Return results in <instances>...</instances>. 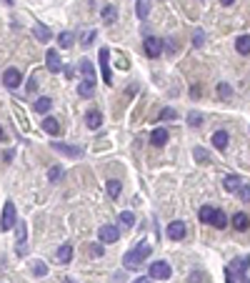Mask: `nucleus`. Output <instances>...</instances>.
Returning a JSON list of instances; mask_svg holds the SVG:
<instances>
[{
	"label": "nucleus",
	"instance_id": "f257e3e1",
	"mask_svg": "<svg viewBox=\"0 0 250 283\" xmlns=\"http://www.w3.org/2000/svg\"><path fill=\"white\" fill-rule=\"evenodd\" d=\"M80 71H83V80L78 85V95L80 98H93L95 93V68H93V63L90 60H80Z\"/></svg>",
	"mask_w": 250,
	"mask_h": 283
},
{
	"label": "nucleus",
	"instance_id": "f03ea898",
	"mask_svg": "<svg viewBox=\"0 0 250 283\" xmlns=\"http://www.w3.org/2000/svg\"><path fill=\"white\" fill-rule=\"evenodd\" d=\"M18 221H15V206H13V201H5V206H3V215H0V231H10L13 226H15Z\"/></svg>",
	"mask_w": 250,
	"mask_h": 283
},
{
	"label": "nucleus",
	"instance_id": "7ed1b4c3",
	"mask_svg": "<svg viewBox=\"0 0 250 283\" xmlns=\"http://www.w3.org/2000/svg\"><path fill=\"white\" fill-rule=\"evenodd\" d=\"M173 276L170 266L165 263V260H155V263H150V278L153 281H168Z\"/></svg>",
	"mask_w": 250,
	"mask_h": 283
},
{
	"label": "nucleus",
	"instance_id": "20e7f679",
	"mask_svg": "<svg viewBox=\"0 0 250 283\" xmlns=\"http://www.w3.org/2000/svg\"><path fill=\"white\" fill-rule=\"evenodd\" d=\"M110 50L108 48H100V73H103V83L105 85H113V73H110Z\"/></svg>",
	"mask_w": 250,
	"mask_h": 283
},
{
	"label": "nucleus",
	"instance_id": "39448f33",
	"mask_svg": "<svg viewBox=\"0 0 250 283\" xmlns=\"http://www.w3.org/2000/svg\"><path fill=\"white\" fill-rule=\"evenodd\" d=\"M20 83H23V73H20L18 68H8V71L3 73V85H5V88L15 91Z\"/></svg>",
	"mask_w": 250,
	"mask_h": 283
},
{
	"label": "nucleus",
	"instance_id": "423d86ee",
	"mask_svg": "<svg viewBox=\"0 0 250 283\" xmlns=\"http://www.w3.org/2000/svg\"><path fill=\"white\" fill-rule=\"evenodd\" d=\"M143 50H145V55H148V58H160L163 43H160L158 38H145V40H143Z\"/></svg>",
	"mask_w": 250,
	"mask_h": 283
},
{
	"label": "nucleus",
	"instance_id": "0eeeda50",
	"mask_svg": "<svg viewBox=\"0 0 250 283\" xmlns=\"http://www.w3.org/2000/svg\"><path fill=\"white\" fill-rule=\"evenodd\" d=\"M98 238H100V243H115L118 238H120V231L115 228V226H100V231H98Z\"/></svg>",
	"mask_w": 250,
	"mask_h": 283
},
{
	"label": "nucleus",
	"instance_id": "6e6552de",
	"mask_svg": "<svg viewBox=\"0 0 250 283\" xmlns=\"http://www.w3.org/2000/svg\"><path fill=\"white\" fill-rule=\"evenodd\" d=\"M50 148L58 150V153H62V156H68V158H80L83 156V148L68 145V143H50Z\"/></svg>",
	"mask_w": 250,
	"mask_h": 283
},
{
	"label": "nucleus",
	"instance_id": "1a4fd4ad",
	"mask_svg": "<svg viewBox=\"0 0 250 283\" xmlns=\"http://www.w3.org/2000/svg\"><path fill=\"white\" fill-rule=\"evenodd\" d=\"M185 233H188V228H185L183 221H173V223L168 226V238H170V241H183Z\"/></svg>",
	"mask_w": 250,
	"mask_h": 283
},
{
	"label": "nucleus",
	"instance_id": "9d476101",
	"mask_svg": "<svg viewBox=\"0 0 250 283\" xmlns=\"http://www.w3.org/2000/svg\"><path fill=\"white\" fill-rule=\"evenodd\" d=\"M25 241H28V228H25L23 221H20V223H18V248H15L18 256H25V251H28V248H25Z\"/></svg>",
	"mask_w": 250,
	"mask_h": 283
},
{
	"label": "nucleus",
	"instance_id": "9b49d317",
	"mask_svg": "<svg viewBox=\"0 0 250 283\" xmlns=\"http://www.w3.org/2000/svg\"><path fill=\"white\" fill-rule=\"evenodd\" d=\"M243 183H245V181H243L240 176H233V173H230V176H225V178H223V188H225L228 193H238Z\"/></svg>",
	"mask_w": 250,
	"mask_h": 283
},
{
	"label": "nucleus",
	"instance_id": "f8f14e48",
	"mask_svg": "<svg viewBox=\"0 0 250 283\" xmlns=\"http://www.w3.org/2000/svg\"><path fill=\"white\" fill-rule=\"evenodd\" d=\"M100 123H103V113L98 111V108H90V111L85 113V125H88L90 130H98Z\"/></svg>",
	"mask_w": 250,
	"mask_h": 283
},
{
	"label": "nucleus",
	"instance_id": "ddd939ff",
	"mask_svg": "<svg viewBox=\"0 0 250 283\" xmlns=\"http://www.w3.org/2000/svg\"><path fill=\"white\" fill-rule=\"evenodd\" d=\"M45 60H48V71H50V73H60V71H62V63H60L58 50H53V48H50V50L45 53Z\"/></svg>",
	"mask_w": 250,
	"mask_h": 283
},
{
	"label": "nucleus",
	"instance_id": "4468645a",
	"mask_svg": "<svg viewBox=\"0 0 250 283\" xmlns=\"http://www.w3.org/2000/svg\"><path fill=\"white\" fill-rule=\"evenodd\" d=\"M140 260H143V258H140V256H138V251L133 248L130 253H125V258H123V266L128 268V271H135V268L140 266Z\"/></svg>",
	"mask_w": 250,
	"mask_h": 283
},
{
	"label": "nucleus",
	"instance_id": "2eb2a0df",
	"mask_svg": "<svg viewBox=\"0 0 250 283\" xmlns=\"http://www.w3.org/2000/svg\"><path fill=\"white\" fill-rule=\"evenodd\" d=\"M228 143H230V136H228V130H215V133H213V145H215L218 150H225Z\"/></svg>",
	"mask_w": 250,
	"mask_h": 283
},
{
	"label": "nucleus",
	"instance_id": "dca6fc26",
	"mask_svg": "<svg viewBox=\"0 0 250 283\" xmlns=\"http://www.w3.org/2000/svg\"><path fill=\"white\" fill-rule=\"evenodd\" d=\"M168 138H170V136H168V130H165V128H155L153 133H150V143L158 145V148L168 143Z\"/></svg>",
	"mask_w": 250,
	"mask_h": 283
},
{
	"label": "nucleus",
	"instance_id": "f3484780",
	"mask_svg": "<svg viewBox=\"0 0 250 283\" xmlns=\"http://www.w3.org/2000/svg\"><path fill=\"white\" fill-rule=\"evenodd\" d=\"M233 228H235L238 233H245V231L250 228V218H248L245 213H235V215H233Z\"/></svg>",
	"mask_w": 250,
	"mask_h": 283
},
{
	"label": "nucleus",
	"instance_id": "a211bd4d",
	"mask_svg": "<svg viewBox=\"0 0 250 283\" xmlns=\"http://www.w3.org/2000/svg\"><path fill=\"white\" fill-rule=\"evenodd\" d=\"M40 125H43V130H45L48 136H58V133H60V123H58L55 118H50V116L40 123Z\"/></svg>",
	"mask_w": 250,
	"mask_h": 283
},
{
	"label": "nucleus",
	"instance_id": "6ab92c4d",
	"mask_svg": "<svg viewBox=\"0 0 250 283\" xmlns=\"http://www.w3.org/2000/svg\"><path fill=\"white\" fill-rule=\"evenodd\" d=\"M33 108H35V113H48L50 108H53V100H50L48 95H40V98L35 100V105H33Z\"/></svg>",
	"mask_w": 250,
	"mask_h": 283
},
{
	"label": "nucleus",
	"instance_id": "aec40b11",
	"mask_svg": "<svg viewBox=\"0 0 250 283\" xmlns=\"http://www.w3.org/2000/svg\"><path fill=\"white\" fill-rule=\"evenodd\" d=\"M213 215H215V208H213V206H200V211H198L200 223H213Z\"/></svg>",
	"mask_w": 250,
	"mask_h": 283
},
{
	"label": "nucleus",
	"instance_id": "412c9836",
	"mask_svg": "<svg viewBox=\"0 0 250 283\" xmlns=\"http://www.w3.org/2000/svg\"><path fill=\"white\" fill-rule=\"evenodd\" d=\"M70 258H73V246L70 243H62L58 248V260H60V263H70Z\"/></svg>",
	"mask_w": 250,
	"mask_h": 283
},
{
	"label": "nucleus",
	"instance_id": "4be33fe9",
	"mask_svg": "<svg viewBox=\"0 0 250 283\" xmlns=\"http://www.w3.org/2000/svg\"><path fill=\"white\" fill-rule=\"evenodd\" d=\"M33 35H35L40 43H48V40L53 38V33H50L48 25H35V28H33Z\"/></svg>",
	"mask_w": 250,
	"mask_h": 283
},
{
	"label": "nucleus",
	"instance_id": "5701e85b",
	"mask_svg": "<svg viewBox=\"0 0 250 283\" xmlns=\"http://www.w3.org/2000/svg\"><path fill=\"white\" fill-rule=\"evenodd\" d=\"M235 50H238L240 55H250V35H240V38L235 40Z\"/></svg>",
	"mask_w": 250,
	"mask_h": 283
},
{
	"label": "nucleus",
	"instance_id": "b1692460",
	"mask_svg": "<svg viewBox=\"0 0 250 283\" xmlns=\"http://www.w3.org/2000/svg\"><path fill=\"white\" fill-rule=\"evenodd\" d=\"M100 15H103V20H105L108 25H113V23H115V18H118V10H115L113 5H105V8L100 10Z\"/></svg>",
	"mask_w": 250,
	"mask_h": 283
},
{
	"label": "nucleus",
	"instance_id": "393cba45",
	"mask_svg": "<svg viewBox=\"0 0 250 283\" xmlns=\"http://www.w3.org/2000/svg\"><path fill=\"white\" fill-rule=\"evenodd\" d=\"M233 268H235V271H238V276L243 278V276H245V271L250 268V256H245L243 260H240V258H238V260H233Z\"/></svg>",
	"mask_w": 250,
	"mask_h": 283
},
{
	"label": "nucleus",
	"instance_id": "a878e982",
	"mask_svg": "<svg viewBox=\"0 0 250 283\" xmlns=\"http://www.w3.org/2000/svg\"><path fill=\"white\" fill-rule=\"evenodd\" d=\"M105 188H108V195H110V198H120V190H123V186H120V181H108L105 183Z\"/></svg>",
	"mask_w": 250,
	"mask_h": 283
},
{
	"label": "nucleus",
	"instance_id": "bb28decb",
	"mask_svg": "<svg viewBox=\"0 0 250 283\" xmlns=\"http://www.w3.org/2000/svg\"><path fill=\"white\" fill-rule=\"evenodd\" d=\"M148 10H150V0H138V3H135V15H138L140 20L148 15Z\"/></svg>",
	"mask_w": 250,
	"mask_h": 283
},
{
	"label": "nucleus",
	"instance_id": "cd10ccee",
	"mask_svg": "<svg viewBox=\"0 0 250 283\" xmlns=\"http://www.w3.org/2000/svg\"><path fill=\"white\" fill-rule=\"evenodd\" d=\"M210 226H213V228H220V231H223V228L228 226V215H225L223 211H215V215H213V223H210Z\"/></svg>",
	"mask_w": 250,
	"mask_h": 283
},
{
	"label": "nucleus",
	"instance_id": "c85d7f7f",
	"mask_svg": "<svg viewBox=\"0 0 250 283\" xmlns=\"http://www.w3.org/2000/svg\"><path fill=\"white\" fill-rule=\"evenodd\" d=\"M120 223H123L125 228H133V226H135V215H133L130 211H123V213H120Z\"/></svg>",
	"mask_w": 250,
	"mask_h": 283
},
{
	"label": "nucleus",
	"instance_id": "c756f323",
	"mask_svg": "<svg viewBox=\"0 0 250 283\" xmlns=\"http://www.w3.org/2000/svg\"><path fill=\"white\" fill-rule=\"evenodd\" d=\"M193 156H195L198 163H210V153H208L205 148H195V150H193Z\"/></svg>",
	"mask_w": 250,
	"mask_h": 283
},
{
	"label": "nucleus",
	"instance_id": "7c9ffc66",
	"mask_svg": "<svg viewBox=\"0 0 250 283\" xmlns=\"http://www.w3.org/2000/svg\"><path fill=\"white\" fill-rule=\"evenodd\" d=\"M215 91H218L220 98H230V95H233V88H230L228 83H218V88H215Z\"/></svg>",
	"mask_w": 250,
	"mask_h": 283
},
{
	"label": "nucleus",
	"instance_id": "2f4dec72",
	"mask_svg": "<svg viewBox=\"0 0 250 283\" xmlns=\"http://www.w3.org/2000/svg\"><path fill=\"white\" fill-rule=\"evenodd\" d=\"M188 123H190L193 128H198V125H203V116L198 111H190V113H188Z\"/></svg>",
	"mask_w": 250,
	"mask_h": 283
},
{
	"label": "nucleus",
	"instance_id": "473e14b6",
	"mask_svg": "<svg viewBox=\"0 0 250 283\" xmlns=\"http://www.w3.org/2000/svg\"><path fill=\"white\" fill-rule=\"evenodd\" d=\"M238 198H240L243 203H250V186H248V183H243V186H240V190H238Z\"/></svg>",
	"mask_w": 250,
	"mask_h": 283
},
{
	"label": "nucleus",
	"instance_id": "72a5a7b5",
	"mask_svg": "<svg viewBox=\"0 0 250 283\" xmlns=\"http://www.w3.org/2000/svg\"><path fill=\"white\" fill-rule=\"evenodd\" d=\"M60 48H70L73 46V33H60Z\"/></svg>",
	"mask_w": 250,
	"mask_h": 283
},
{
	"label": "nucleus",
	"instance_id": "f704fd0d",
	"mask_svg": "<svg viewBox=\"0 0 250 283\" xmlns=\"http://www.w3.org/2000/svg\"><path fill=\"white\" fill-rule=\"evenodd\" d=\"M58 178H62V168H60V165H55V168L48 170V181H50V183H55Z\"/></svg>",
	"mask_w": 250,
	"mask_h": 283
},
{
	"label": "nucleus",
	"instance_id": "c9c22d12",
	"mask_svg": "<svg viewBox=\"0 0 250 283\" xmlns=\"http://www.w3.org/2000/svg\"><path fill=\"white\" fill-rule=\"evenodd\" d=\"M173 118H178V113L173 111V108H163L160 111V120H173Z\"/></svg>",
	"mask_w": 250,
	"mask_h": 283
},
{
	"label": "nucleus",
	"instance_id": "e433bc0d",
	"mask_svg": "<svg viewBox=\"0 0 250 283\" xmlns=\"http://www.w3.org/2000/svg\"><path fill=\"white\" fill-rule=\"evenodd\" d=\"M203 43H205V33H203V30H195V35H193V46L200 48Z\"/></svg>",
	"mask_w": 250,
	"mask_h": 283
},
{
	"label": "nucleus",
	"instance_id": "4c0bfd02",
	"mask_svg": "<svg viewBox=\"0 0 250 283\" xmlns=\"http://www.w3.org/2000/svg\"><path fill=\"white\" fill-rule=\"evenodd\" d=\"M33 273H35V276H45V273H48V266H45V263H35V266H33Z\"/></svg>",
	"mask_w": 250,
	"mask_h": 283
},
{
	"label": "nucleus",
	"instance_id": "58836bf2",
	"mask_svg": "<svg viewBox=\"0 0 250 283\" xmlns=\"http://www.w3.org/2000/svg\"><path fill=\"white\" fill-rule=\"evenodd\" d=\"M225 283H235V281H233V271H230V268H225Z\"/></svg>",
	"mask_w": 250,
	"mask_h": 283
},
{
	"label": "nucleus",
	"instance_id": "ea45409f",
	"mask_svg": "<svg viewBox=\"0 0 250 283\" xmlns=\"http://www.w3.org/2000/svg\"><path fill=\"white\" fill-rule=\"evenodd\" d=\"M35 83H38V78H33V80L28 83V93H35Z\"/></svg>",
	"mask_w": 250,
	"mask_h": 283
},
{
	"label": "nucleus",
	"instance_id": "a19ab883",
	"mask_svg": "<svg viewBox=\"0 0 250 283\" xmlns=\"http://www.w3.org/2000/svg\"><path fill=\"white\" fill-rule=\"evenodd\" d=\"M93 40H95V33H88V38H85V43H83V46H90Z\"/></svg>",
	"mask_w": 250,
	"mask_h": 283
},
{
	"label": "nucleus",
	"instance_id": "79ce46f5",
	"mask_svg": "<svg viewBox=\"0 0 250 283\" xmlns=\"http://www.w3.org/2000/svg\"><path fill=\"white\" fill-rule=\"evenodd\" d=\"M133 283H153V278H150V276H148V278H135Z\"/></svg>",
	"mask_w": 250,
	"mask_h": 283
},
{
	"label": "nucleus",
	"instance_id": "37998d69",
	"mask_svg": "<svg viewBox=\"0 0 250 283\" xmlns=\"http://www.w3.org/2000/svg\"><path fill=\"white\" fill-rule=\"evenodd\" d=\"M93 253H95V256H103V246H93Z\"/></svg>",
	"mask_w": 250,
	"mask_h": 283
},
{
	"label": "nucleus",
	"instance_id": "c03bdc74",
	"mask_svg": "<svg viewBox=\"0 0 250 283\" xmlns=\"http://www.w3.org/2000/svg\"><path fill=\"white\" fill-rule=\"evenodd\" d=\"M233 3H235V0H220V5H225V8H230Z\"/></svg>",
	"mask_w": 250,
	"mask_h": 283
},
{
	"label": "nucleus",
	"instance_id": "a18cd8bd",
	"mask_svg": "<svg viewBox=\"0 0 250 283\" xmlns=\"http://www.w3.org/2000/svg\"><path fill=\"white\" fill-rule=\"evenodd\" d=\"M3 141H5V130H3V128H0V143H3Z\"/></svg>",
	"mask_w": 250,
	"mask_h": 283
},
{
	"label": "nucleus",
	"instance_id": "49530a36",
	"mask_svg": "<svg viewBox=\"0 0 250 283\" xmlns=\"http://www.w3.org/2000/svg\"><path fill=\"white\" fill-rule=\"evenodd\" d=\"M3 3H5V5H13V0H3Z\"/></svg>",
	"mask_w": 250,
	"mask_h": 283
}]
</instances>
